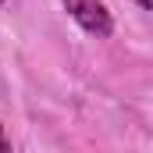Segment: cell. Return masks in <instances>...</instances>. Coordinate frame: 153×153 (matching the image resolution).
<instances>
[{
  "label": "cell",
  "instance_id": "2",
  "mask_svg": "<svg viewBox=\"0 0 153 153\" xmlns=\"http://www.w3.org/2000/svg\"><path fill=\"white\" fill-rule=\"evenodd\" d=\"M7 146H11V143H7V135H4V125H0V153L7 150Z\"/></svg>",
  "mask_w": 153,
  "mask_h": 153
},
{
  "label": "cell",
  "instance_id": "4",
  "mask_svg": "<svg viewBox=\"0 0 153 153\" xmlns=\"http://www.w3.org/2000/svg\"><path fill=\"white\" fill-rule=\"evenodd\" d=\"M0 4H4V0H0Z\"/></svg>",
  "mask_w": 153,
  "mask_h": 153
},
{
  "label": "cell",
  "instance_id": "3",
  "mask_svg": "<svg viewBox=\"0 0 153 153\" xmlns=\"http://www.w3.org/2000/svg\"><path fill=\"white\" fill-rule=\"evenodd\" d=\"M135 4H139L143 11H150V7H153V0H135Z\"/></svg>",
  "mask_w": 153,
  "mask_h": 153
},
{
  "label": "cell",
  "instance_id": "1",
  "mask_svg": "<svg viewBox=\"0 0 153 153\" xmlns=\"http://www.w3.org/2000/svg\"><path fill=\"white\" fill-rule=\"evenodd\" d=\"M64 11L82 25V32H89L96 39L114 32V18H111V11H107L103 0H64Z\"/></svg>",
  "mask_w": 153,
  "mask_h": 153
}]
</instances>
